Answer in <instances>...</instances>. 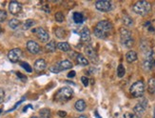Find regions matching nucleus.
<instances>
[{
  "label": "nucleus",
  "instance_id": "nucleus-14",
  "mask_svg": "<svg viewBox=\"0 0 155 118\" xmlns=\"http://www.w3.org/2000/svg\"><path fill=\"white\" fill-rule=\"evenodd\" d=\"M46 66H47V64L44 59H37L34 63V69L36 71H38V73L43 71L45 69H46Z\"/></svg>",
  "mask_w": 155,
  "mask_h": 118
},
{
  "label": "nucleus",
  "instance_id": "nucleus-12",
  "mask_svg": "<svg viewBox=\"0 0 155 118\" xmlns=\"http://www.w3.org/2000/svg\"><path fill=\"white\" fill-rule=\"evenodd\" d=\"M35 34H36L38 39H39L41 42H47V41H49L50 35H49V34L47 32V31H45L43 28H38V29H36Z\"/></svg>",
  "mask_w": 155,
  "mask_h": 118
},
{
  "label": "nucleus",
  "instance_id": "nucleus-19",
  "mask_svg": "<svg viewBox=\"0 0 155 118\" xmlns=\"http://www.w3.org/2000/svg\"><path fill=\"white\" fill-rule=\"evenodd\" d=\"M76 61L78 62V64L82 65V66H88L89 65V59H87L85 56L81 54H78L76 56Z\"/></svg>",
  "mask_w": 155,
  "mask_h": 118
},
{
  "label": "nucleus",
  "instance_id": "nucleus-7",
  "mask_svg": "<svg viewBox=\"0 0 155 118\" xmlns=\"http://www.w3.org/2000/svg\"><path fill=\"white\" fill-rule=\"evenodd\" d=\"M147 107V101L146 98H143V100L140 101L139 103H137L136 105H135V107L133 109L135 116L141 117L142 115L145 113Z\"/></svg>",
  "mask_w": 155,
  "mask_h": 118
},
{
  "label": "nucleus",
  "instance_id": "nucleus-40",
  "mask_svg": "<svg viewBox=\"0 0 155 118\" xmlns=\"http://www.w3.org/2000/svg\"><path fill=\"white\" fill-rule=\"evenodd\" d=\"M1 31H2V29H1V27H0V34H1Z\"/></svg>",
  "mask_w": 155,
  "mask_h": 118
},
{
  "label": "nucleus",
  "instance_id": "nucleus-38",
  "mask_svg": "<svg viewBox=\"0 0 155 118\" xmlns=\"http://www.w3.org/2000/svg\"><path fill=\"white\" fill-rule=\"evenodd\" d=\"M78 118H88V117H87L86 115H80V116H79Z\"/></svg>",
  "mask_w": 155,
  "mask_h": 118
},
{
  "label": "nucleus",
  "instance_id": "nucleus-28",
  "mask_svg": "<svg viewBox=\"0 0 155 118\" xmlns=\"http://www.w3.org/2000/svg\"><path fill=\"white\" fill-rule=\"evenodd\" d=\"M125 74H126V70H125L124 66H123L122 64H120L118 66V68H117V75H118V77L119 78L124 77Z\"/></svg>",
  "mask_w": 155,
  "mask_h": 118
},
{
  "label": "nucleus",
  "instance_id": "nucleus-4",
  "mask_svg": "<svg viewBox=\"0 0 155 118\" xmlns=\"http://www.w3.org/2000/svg\"><path fill=\"white\" fill-rule=\"evenodd\" d=\"M73 90L72 88H69V87H63V88H61L56 93L55 99L57 101L64 102V101L69 100L70 98L73 97Z\"/></svg>",
  "mask_w": 155,
  "mask_h": 118
},
{
  "label": "nucleus",
  "instance_id": "nucleus-6",
  "mask_svg": "<svg viewBox=\"0 0 155 118\" xmlns=\"http://www.w3.org/2000/svg\"><path fill=\"white\" fill-rule=\"evenodd\" d=\"M155 64V60H154V54L153 51L150 50L147 54H146V58L145 61L143 63V67L146 70H150Z\"/></svg>",
  "mask_w": 155,
  "mask_h": 118
},
{
  "label": "nucleus",
  "instance_id": "nucleus-2",
  "mask_svg": "<svg viewBox=\"0 0 155 118\" xmlns=\"http://www.w3.org/2000/svg\"><path fill=\"white\" fill-rule=\"evenodd\" d=\"M133 11L137 15L145 16L151 11V4L147 1H137L133 5Z\"/></svg>",
  "mask_w": 155,
  "mask_h": 118
},
{
  "label": "nucleus",
  "instance_id": "nucleus-33",
  "mask_svg": "<svg viewBox=\"0 0 155 118\" xmlns=\"http://www.w3.org/2000/svg\"><path fill=\"white\" fill-rule=\"evenodd\" d=\"M81 81H82L83 85H84L85 87H87L88 85H89V78H88L87 76H82V77H81Z\"/></svg>",
  "mask_w": 155,
  "mask_h": 118
},
{
  "label": "nucleus",
  "instance_id": "nucleus-5",
  "mask_svg": "<svg viewBox=\"0 0 155 118\" xmlns=\"http://www.w3.org/2000/svg\"><path fill=\"white\" fill-rule=\"evenodd\" d=\"M130 91L133 97H142L145 93V84L143 81H136L135 83H133L131 88H130Z\"/></svg>",
  "mask_w": 155,
  "mask_h": 118
},
{
  "label": "nucleus",
  "instance_id": "nucleus-39",
  "mask_svg": "<svg viewBox=\"0 0 155 118\" xmlns=\"http://www.w3.org/2000/svg\"><path fill=\"white\" fill-rule=\"evenodd\" d=\"M31 118H39V117H37V116H31Z\"/></svg>",
  "mask_w": 155,
  "mask_h": 118
},
{
  "label": "nucleus",
  "instance_id": "nucleus-22",
  "mask_svg": "<svg viewBox=\"0 0 155 118\" xmlns=\"http://www.w3.org/2000/svg\"><path fill=\"white\" fill-rule=\"evenodd\" d=\"M73 18L74 23H76V24H81V23H83V21H84L83 15L80 14V12H74Z\"/></svg>",
  "mask_w": 155,
  "mask_h": 118
},
{
  "label": "nucleus",
  "instance_id": "nucleus-34",
  "mask_svg": "<svg viewBox=\"0 0 155 118\" xmlns=\"http://www.w3.org/2000/svg\"><path fill=\"white\" fill-rule=\"evenodd\" d=\"M4 98H5V91L3 89L0 88V104L4 101Z\"/></svg>",
  "mask_w": 155,
  "mask_h": 118
},
{
  "label": "nucleus",
  "instance_id": "nucleus-15",
  "mask_svg": "<svg viewBox=\"0 0 155 118\" xmlns=\"http://www.w3.org/2000/svg\"><path fill=\"white\" fill-rule=\"evenodd\" d=\"M57 66L58 68L60 69V70H65L68 69H72L73 68V63L69 61V60H62L59 63H57Z\"/></svg>",
  "mask_w": 155,
  "mask_h": 118
},
{
  "label": "nucleus",
  "instance_id": "nucleus-21",
  "mask_svg": "<svg viewBox=\"0 0 155 118\" xmlns=\"http://www.w3.org/2000/svg\"><path fill=\"white\" fill-rule=\"evenodd\" d=\"M57 48L62 51H70V46L67 42H60L57 44Z\"/></svg>",
  "mask_w": 155,
  "mask_h": 118
},
{
  "label": "nucleus",
  "instance_id": "nucleus-17",
  "mask_svg": "<svg viewBox=\"0 0 155 118\" xmlns=\"http://www.w3.org/2000/svg\"><path fill=\"white\" fill-rule=\"evenodd\" d=\"M81 40L83 41V42H87V41H89V39H90V32H89V28H87V27H84L83 28V30H82V31H81Z\"/></svg>",
  "mask_w": 155,
  "mask_h": 118
},
{
  "label": "nucleus",
  "instance_id": "nucleus-41",
  "mask_svg": "<svg viewBox=\"0 0 155 118\" xmlns=\"http://www.w3.org/2000/svg\"><path fill=\"white\" fill-rule=\"evenodd\" d=\"M1 111H2V110H1V109H0V113H1Z\"/></svg>",
  "mask_w": 155,
  "mask_h": 118
},
{
  "label": "nucleus",
  "instance_id": "nucleus-18",
  "mask_svg": "<svg viewBox=\"0 0 155 118\" xmlns=\"http://www.w3.org/2000/svg\"><path fill=\"white\" fill-rule=\"evenodd\" d=\"M86 107H87V105H86V102L84 101L83 99H80L78 101H76L75 105H74V108L76 110H78V111H84L86 110Z\"/></svg>",
  "mask_w": 155,
  "mask_h": 118
},
{
  "label": "nucleus",
  "instance_id": "nucleus-16",
  "mask_svg": "<svg viewBox=\"0 0 155 118\" xmlns=\"http://www.w3.org/2000/svg\"><path fill=\"white\" fill-rule=\"evenodd\" d=\"M137 54L134 51H128L127 52V54H126V59H127V61L128 63H133L134 61H136L137 60Z\"/></svg>",
  "mask_w": 155,
  "mask_h": 118
},
{
  "label": "nucleus",
  "instance_id": "nucleus-31",
  "mask_svg": "<svg viewBox=\"0 0 155 118\" xmlns=\"http://www.w3.org/2000/svg\"><path fill=\"white\" fill-rule=\"evenodd\" d=\"M20 66L25 70H27L28 73H31L33 71V69H31V67L30 66V65L28 63H26V62H21L20 63Z\"/></svg>",
  "mask_w": 155,
  "mask_h": 118
},
{
  "label": "nucleus",
  "instance_id": "nucleus-9",
  "mask_svg": "<svg viewBox=\"0 0 155 118\" xmlns=\"http://www.w3.org/2000/svg\"><path fill=\"white\" fill-rule=\"evenodd\" d=\"M22 56V51L20 49H12L9 51L8 54V58L9 60L12 63H16L17 61H19V59Z\"/></svg>",
  "mask_w": 155,
  "mask_h": 118
},
{
  "label": "nucleus",
  "instance_id": "nucleus-25",
  "mask_svg": "<svg viewBox=\"0 0 155 118\" xmlns=\"http://www.w3.org/2000/svg\"><path fill=\"white\" fill-rule=\"evenodd\" d=\"M39 114L41 118H50V110L49 109H42L39 111Z\"/></svg>",
  "mask_w": 155,
  "mask_h": 118
},
{
  "label": "nucleus",
  "instance_id": "nucleus-32",
  "mask_svg": "<svg viewBox=\"0 0 155 118\" xmlns=\"http://www.w3.org/2000/svg\"><path fill=\"white\" fill-rule=\"evenodd\" d=\"M7 18V12L4 10H0V22H3Z\"/></svg>",
  "mask_w": 155,
  "mask_h": 118
},
{
  "label": "nucleus",
  "instance_id": "nucleus-8",
  "mask_svg": "<svg viewBox=\"0 0 155 118\" xmlns=\"http://www.w3.org/2000/svg\"><path fill=\"white\" fill-rule=\"evenodd\" d=\"M95 7L100 11L107 12L112 9V4L108 0H99L95 3Z\"/></svg>",
  "mask_w": 155,
  "mask_h": 118
},
{
  "label": "nucleus",
  "instance_id": "nucleus-3",
  "mask_svg": "<svg viewBox=\"0 0 155 118\" xmlns=\"http://www.w3.org/2000/svg\"><path fill=\"white\" fill-rule=\"evenodd\" d=\"M120 37H121V42L125 46L126 48H131L134 40L131 36V32L126 28H121L120 29Z\"/></svg>",
  "mask_w": 155,
  "mask_h": 118
},
{
  "label": "nucleus",
  "instance_id": "nucleus-37",
  "mask_svg": "<svg viewBox=\"0 0 155 118\" xmlns=\"http://www.w3.org/2000/svg\"><path fill=\"white\" fill-rule=\"evenodd\" d=\"M124 118H134V115L131 114V113H125Z\"/></svg>",
  "mask_w": 155,
  "mask_h": 118
},
{
  "label": "nucleus",
  "instance_id": "nucleus-27",
  "mask_svg": "<svg viewBox=\"0 0 155 118\" xmlns=\"http://www.w3.org/2000/svg\"><path fill=\"white\" fill-rule=\"evenodd\" d=\"M19 25H20V22H19V20H17V19H15V18H12L9 21V26L14 30L16 29Z\"/></svg>",
  "mask_w": 155,
  "mask_h": 118
},
{
  "label": "nucleus",
  "instance_id": "nucleus-36",
  "mask_svg": "<svg viewBox=\"0 0 155 118\" xmlns=\"http://www.w3.org/2000/svg\"><path fill=\"white\" fill-rule=\"evenodd\" d=\"M58 115H59L60 117H65L67 115V113L66 111H63V110H59L58 111Z\"/></svg>",
  "mask_w": 155,
  "mask_h": 118
},
{
  "label": "nucleus",
  "instance_id": "nucleus-30",
  "mask_svg": "<svg viewBox=\"0 0 155 118\" xmlns=\"http://www.w3.org/2000/svg\"><path fill=\"white\" fill-rule=\"evenodd\" d=\"M64 19H65V16H64L63 12H61V11L56 12V14H55V20H56L57 22L61 23V22L64 21Z\"/></svg>",
  "mask_w": 155,
  "mask_h": 118
},
{
  "label": "nucleus",
  "instance_id": "nucleus-29",
  "mask_svg": "<svg viewBox=\"0 0 155 118\" xmlns=\"http://www.w3.org/2000/svg\"><path fill=\"white\" fill-rule=\"evenodd\" d=\"M35 24L34 20H33V19H28V20H26V22L24 23L23 25V28L25 30H27V29H30L31 27H33V26Z\"/></svg>",
  "mask_w": 155,
  "mask_h": 118
},
{
  "label": "nucleus",
  "instance_id": "nucleus-20",
  "mask_svg": "<svg viewBox=\"0 0 155 118\" xmlns=\"http://www.w3.org/2000/svg\"><path fill=\"white\" fill-rule=\"evenodd\" d=\"M147 90L150 93H155V78H150L147 83Z\"/></svg>",
  "mask_w": 155,
  "mask_h": 118
},
{
  "label": "nucleus",
  "instance_id": "nucleus-11",
  "mask_svg": "<svg viewBox=\"0 0 155 118\" xmlns=\"http://www.w3.org/2000/svg\"><path fill=\"white\" fill-rule=\"evenodd\" d=\"M9 11L11 15H18L22 11V5L17 1H11L9 4Z\"/></svg>",
  "mask_w": 155,
  "mask_h": 118
},
{
  "label": "nucleus",
  "instance_id": "nucleus-26",
  "mask_svg": "<svg viewBox=\"0 0 155 118\" xmlns=\"http://www.w3.org/2000/svg\"><path fill=\"white\" fill-rule=\"evenodd\" d=\"M55 35H56L58 38L62 39V38L65 37V35H66V31H65V30H64L63 28H57V29L55 30Z\"/></svg>",
  "mask_w": 155,
  "mask_h": 118
},
{
  "label": "nucleus",
  "instance_id": "nucleus-13",
  "mask_svg": "<svg viewBox=\"0 0 155 118\" xmlns=\"http://www.w3.org/2000/svg\"><path fill=\"white\" fill-rule=\"evenodd\" d=\"M27 49L31 54H36L40 51V46L35 41L31 40V41H28V43H27Z\"/></svg>",
  "mask_w": 155,
  "mask_h": 118
},
{
  "label": "nucleus",
  "instance_id": "nucleus-35",
  "mask_svg": "<svg viewBox=\"0 0 155 118\" xmlns=\"http://www.w3.org/2000/svg\"><path fill=\"white\" fill-rule=\"evenodd\" d=\"M75 74H75V71H74V70H70L69 73L68 74V77H69V78H73V77L75 76Z\"/></svg>",
  "mask_w": 155,
  "mask_h": 118
},
{
  "label": "nucleus",
  "instance_id": "nucleus-24",
  "mask_svg": "<svg viewBox=\"0 0 155 118\" xmlns=\"http://www.w3.org/2000/svg\"><path fill=\"white\" fill-rule=\"evenodd\" d=\"M123 23H124L127 27H131V26L133 25V20H132V18L131 16H128V15H124L123 16Z\"/></svg>",
  "mask_w": 155,
  "mask_h": 118
},
{
  "label": "nucleus",
  "instance_id": "nucleus-42",
  "mask_svg": "<svg viewBox=\"0 0 155 118\" xmlns=\"http://www.w3.org/2000/svg\"><path fill=\"white\" fill-rule=\"evenodd\" d=\"M153 118H155V113H154V117H153Z\"/></svg>",
  "mask_w": 155,
  "mask_h": 118
},
{
  "label": "nucleus",
  "instance_id": "nucleus-1",
  "mask_svg": "<svg viewBox=\"0 0 155 118\" xmlns=\"http://www.w3.org/2000/svg\"><path fill=\"white\" fill-rule=\"evenodd\" d=\"M112 31V24L108 20L100 21L94 29V34L97 38L106 39L109 36Z\"/></svg>",
  "mask_w": 155,
  "mask_h": 118
},
{
  "label": "nucleus",
  "instance_id": "nucleus-23",
  "mask_svg": "<svg viewBox=\"0 0 155 118\" xmlns=\"http://www.w3.org/2000/svg\"><path fill=\"white\" fill-rule=\"evenodd\" d=\"M57 48V45L55 43V41L53 40H51L50 41L47 45H46V51H49V52H53Z\"/></svg>",
  "mask_w": 155,
  "mask_h": 118
},
{
  "label": "nucleus",
  "instance_id": "nucleus-10",
  "mask_svg": "<svg viewBox=\"0 0 155 118\" xmlns=\"http://www.w3.org/2000/svg\"><path fill=\"white\" fill-rule=\"evenodd\" d=\"M85 54H87L89 61H92L94 64H96L98 62L97 54H96V51H94V49L92 47V46H87V47L85 48Z\"/></svg>",
  "mask_w": 155,
  "mask_h": 118
}]
</instances>
